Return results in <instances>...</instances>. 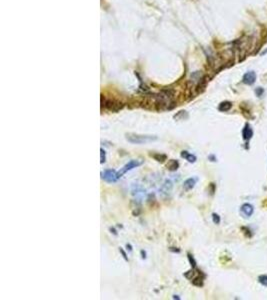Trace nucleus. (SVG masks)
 I'll return each instance as SVG.
<instances>
[{
  "label": "nucleus",
  "instance_id": "nucleus-1",
  "mask_svg": "<svg viewBox=\"0 0 267 300\" xmlns=\"http://www.w3.org/2000/svg\"><path fill=\"white\" fill-rule=\"evenodd\" d=\"M126 140L132 144H145L148 142H152L157 140L158 137L155 135H142L134 134V133H128L125 136Z\"/></svg>",
  "mask_w": 267,
  "mask_h": 300
},
{
  "label": "nucleus",
  "instance_id": "nucleus-4",
  "mask_svg": "<svg viewBox=\"0 0 267 300\" xmlns=\"http://www.w3.org/2000/svg\"><path fill=\"white\" fill-rule=\"evenodd\" d=\"M172 187H173V183L171 180L167 179L164 181V183L162 184L161 187L159 189V192L162 196H166L170 193V191L172 190Z\"/></svg>",
  "mask_w": 267,
  "mask_h": 300
},
{
  "label": "nucleus",
  "instance_id": "nucleus-17",
  "mask_svg": "<svg viewBox=\"0 0 267 300\" xmlns=\"http://www.w3.org/2000/svg\"><path fill=\"white\" fill-rule=\"evenodd\" d=\"M212 220H213V222L215 223V224H219V223H220V217H219V215L216 213L212 214Z\"/></svg>",
  "mask_w": 267,
  "mask_h": 300
},
{
  "label": "nucleus",
  "instance_id": "nucleus-13",
  "mask_svg": "<svg viewBox=\"0 0 267 300\" xmlns=\"http://www.w3.org/2000/svg\"><path fill=\"white\" fill-rule=\"evenodd\" d=\"M151 156L154 158L156 161H158V162H161V163H163V162L166 160V155H164V154H159V153H155V154H151Z\"/></svg>",
  "mask_w": 267,
  "mask_h": 300
},
{
  "label": "nucleus",
  "instance_id": "nucleus-5",
  "mask_svg": "<svg viewBox=\"0 0 267 300\" xmlns=\"http://www.w3.org/2000/svg\"><path fill=\"white\" fill-rule=\"evenodd\" d=\"M242 81H243V83H245V84L247 85H252L253 83L256 81V74H255V72L254 71L246 72L243 75Z\"/></svg>",
  "mask_w": 267,
  "mask_h": 300
},
{
  "label": "nucleus",
  "instance_id": "nucleus-18",
  "mask_svg": "<svg viewBox=\"0 0 267 300\" xmlns=\"http://www.w3.org/2000/svg\"><path fill=\"white\" fill-rule=\"evenodd\" d=\"M188 259H189V262H190V264H191L192 268H195L196 267V262H195V260H194L193 256H192L191 254H188Z\"/></svg>",
  "mask_w": 267,
  "mask_h": 300
},
{
  "label": "nucleus",
  "instance_id": "nucleus-16",
  "mask_svg": "<svg viewBox=\"0 0 267 300\" xmlns=\"http://www.w3.org/2000/svg\"><path fill=\"white\" fill-rule=\"evenodd\" d=\"M105 160H106V154H105V151H104L103 148H101L100 149V163L102 164L105 162Z\"/></svg>",
  "mask_w": 267,
  "mask_h": 300
},
{
  "label": "nucleus",
  "instance_id": "nucleus-7",
  "mask_svg": "<svg viewBox=\"0 0 267 300\" xmlns=\"http://www.w3.org/2000/svg\"><path fill=\"white\" fill-rule=\"evenodd\" d=\"M105 106L108 108V109L112 110V111H118L119 109H121L123 107L121 102H117V101L114 100H108L105 102Z\"/></svg>",
  "mask_w": 267,
  "mask_h": 300
},
{
  "label": "nucleus",
  "instance_id": "nucleus-2",
  "mask_svg": "<svg viewBox=\"0 0 267 300\" xmlns=\"http://www.w3.org/2000/svg\"><path fill=\"white\" fill-rule=\"evenodd\" d=\"M141 164H142V161H140V160H131V161L128 162L127 164H125V165L117 172V177H118V179L123 176L127 171L132 170L133 168H136L138 166L141 165Z\"/></svg>",
  "mask_w": 267,
  "mask_h": 300
},
{
  "label": "nucleus",
  "instance_id": "nucleus-10",
  "mask_svg": "<svg viewBox=\"0 0 267 300\" xmlns=\"http://www.w3.org/2000/svg\"><path fill=\"white\" fill-rule=\"evenodd\" d=\"M181 157H183L184 159H186L187 161L190 162V163H193V162L196 161V156L191 153H189L188 151H182L181 152Z\"/></svg>",
  "mask_w": 267,
  "mask_h": 300
},
{
  "label": "nucleus",
  "instance_id": "nucleus-22",
  "mask_svg": "<svg viewBox=\"0 0 267 300\" xmlns=\"http://www.w3.org/2000/svg\"><path fill=\"white\" fill-rule=\"evenodd\" d=\"M141 254H142V255H143V256H142V258H145V252H143V250H142V251H141Z\"/></svg>",
  "mask_w": 267,
  "mask_h": 300
},
{
  "label": "nucleus",
  "instance_id": "nucleus-19",
  "mask_svg": "<svg viewBox=\"0 0 267 300\" xmlns=\"http://www.w3.org/2000/svg\"><path fill=\"white\" fill-rule=\"evenodd\" d=\"M119 251H120V253L122 254V256H123V258H124V259H125V260H128V258H127V255H126L125 251H124V250H123V249H122V248H120V249H119Z\"/></svg>",
  "mask_w": 267,
  "mask_h": 300
},
{
  "label": "nucleus",
  "instance_id": "nucleus-12",
  "mask_svg": "<svg viewBox=\"0 0 267 300\" xmlns=\"http://www.w3.org/2000/svg\"><path fill=\"white\" fill-rule=\"evenodd\" d=\"M178 167H179V163H178V161H176V160H174V159L169 160L168 163H167V168H168V170H170V171L177 170Z\"/></svg>",
  "mask_w": 267,
  "mask_h": 300
},
{
  "label": "nucleus",
  "instance_id": "nucleus-9",
  "mask_svg": "<svg viewBox=\"0 0 267 300\" xmlns=\"http://www.w3.org/2000/svg\"><path fill=\"white\" fill-rule=\"evenodd\" d=\"M252 135H253L252 129H251V127L248 125V124H246V125L244 126L243 130H242V136H243V139L244 140H249L251 137H252Z\"/></svg>",
  "mask_w": 267,
  "mask_h": 300
},
{
  "label": "nucleus",
  "instance_id": "nucleus-8",
  "mask_svg": "<svg viewBox=\"0 0 267 300\" xmlns=\"http://www.w3.org/2000/svg\"><path fill=\"white\" fill-rule=\"evenodd\" d=\"M196 181H197L196 178H188V179H186L184 181V183H183V189L186 191L191 190V189L195 186Z\"/></svg>",
  "mask_w": 267,
  "mask_h": 300
},
{
  "label": "nucleus",
  "instance_id": "nucleus-15",
  "mask_svg": "<svg viewBox=\"0 0 267 300\" xmlns=\"http://www.w3.org/2000/svg\"><path fill=\"white\" fill-rule=\"evenodd\" d=\"M258 281L263 286H267V275H260L258 277Z\"/></svg>",
  "mask_w": 267,
  "mask_h": 300
},
{
  "label": "nucleus",
  "instance_id": "nucleus-14",
  "mask_svg": "<svg viewBox=\"0 0 267 300\" xmlns=\"http://www.w3.org/2000/svg\"><path fill=\"white\" fill-rule=\"evenodd\" d=\"M192 283L196 286H202L203 285V279L200 276H197L192 280Z\"/></svg>",
  "mask_w": 267,
  "mask_h": 300
},
{
  "label": "nucleus",
  "instance_id": "nucleus-21",
  "mask_svg": "<svg viewBox=\"0 0 267 300\" xmlns=\"http://www.w3.org/2000/svg\"><path fill=\"white\" fill-rule=\"evenodd\" d=\"M126 247L129 249V251H132V247H131V245L130 244H126Z\"/></svg>",
  "mask_w": 267,
  "mask_h": 300
},
{
  "label": "nucleus",
  "instance_id": "nucleus-20",
  "mask_svg": "<svg viewBox=\"0 0 267 300\" xmlns=\"http://www.w3.org/2000/svg\"><path fill=\"white\" fill-rule=\"evenodd\" d=\"M255 92H256V94H257V95L260 96L262 93H263V89H262L261 87H259L258 89H256V90H255Z\"/></svg>",
  "mask_w": 267,
  "mask_h": 300
},
{
  "label": "nucleus",
  "instance_id": "nucleus-3",
  "mask_svg": "<svg viewBox=\"0 0 267 300\" xmlns=\"http://www.w3.org/2000/svg\"><path fill=\"white\" fill-rule=\"evenodd\" d=\"M101 177L108 183H113L116 180H118L117 171L113 170V169H106V170H104L103 172H101Z\"/></svg>",
  "mask_w": 267,
  "mask_h": 300
},
{
  "label": "nucleus",
  "instance_id": "nucleus-11",
  "mask_svg": "<svg viewBox=\"0 0 267 300\" xmlns=\"http://www.w3.org/2000/svg\"><path fill=\"white\" fill-rule=\"evenodd\" d=\"M231 107H232L231 102H229V101H224V102H221L220 104H219L218 109L222 112H225V111H228V110L231 109Z\"/></svg>",
  "mask_w": 267,
  "mask_h": 300
},
{
  "label": "nucleus",
  "instance_id": "nucleus-6",
  "mask_svg": "<svg viewBox=\"0 0 267 300\" xmlns=\"http://www.w3.org/2000/svg\"><path fill=\"white\" fill-rule=\"evenodd\" d=\"M240 211L245 217H250L253 214V212H254V207H253V205L249 204V203H244L241 206Z\"/></svg>",
  "mask_w": 267,
  "mask_h": 300
}]
</instances>
